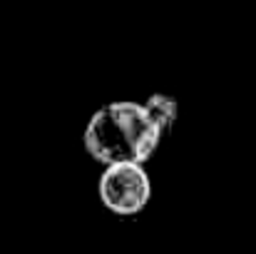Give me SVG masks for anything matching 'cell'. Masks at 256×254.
<instances>
[{"label":"cell","mask_w":256,"mask_h":254,"mask_svg":"<svg viewBox=\"0 0 256 254\" xmlns=\"http://www.w3.org/2000/svg\"><path fill=\"white\" fill-rule=\"evenodd\" d=\"M164 140L144 102L117 100L100 107L85 127V152L102 167L144 165Z\"/></svg>","instance_id":"6da1fadb"},{"label":"cell","mask_w":256,"mask_h":254,"mask_svg":"<svg viewBox=\"0 0 256 254\" xmlns=\"http://www.w3.org/2000/svg\"><path fill=\"white\" fill-rule=\"evenodd\" d=\"M97 194L104 209L117 217L140 214L152 199V179L144 165H112L104 167L97 182Z\"/></svg>","instance_id":"7a4b0ae2"},{"label":"cell","mask_w":256,"mask_h":254,"mask_svg":"<svg viewBox=\"0 0 256 254\" xmlns=\"http://www.w3.org/2000/svg\"><path fill=\"white\" fill-rule=\"evenodd\" d=\"M144 107L150 110V115L154 117V122L160 125L162 135L167 137L176 122V112H179V105L172 95H164V92H154L144 100Z\"/></svg>","instance_id":"3957f363"}]
</instances>
